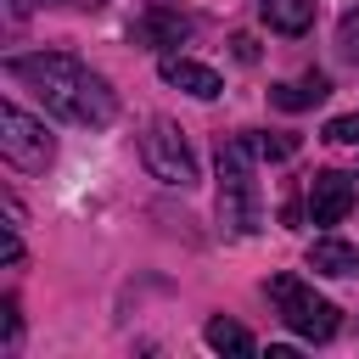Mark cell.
Returning <instances> with one entry per match:
<instances>
[{
	"mask_svg": "<svg viewBox=\"0 0 359 359\" xmlns=\"http://www.w3.org/2000/svg\"><path fill=\"white\" fill-rule=\"evenodd\" d=\"M140 163L151 168V180H163V185H196V157H191V146H185V135L168 123V118H151L146 123V135H140Z\"/></svg>",
	"mask_w": 359,
	"mask_h": 359,
	"instance_id": "cell-4",
	"label": "cell"
},
{
	"mask_svg": "<svg viewBox=\"0 0 359 359\" xmlns=\"http://www.w3.org/2000/svg\"><path fill=\"white\" fill-rule=\"evenodd\" d=\"M269 303L280 309V320H286L303 342H325V337H337V325H342V309H337L331 297H320L314 286H303L297 275H275V280H269Z\"/></svg>",
	"mask_w": 359,
	"mask_h": 359,
	"instance_id": "cell-3",
	"label": "cell"
},
{
	"mask_svg": "<svg viewBox=\"0 0 359 359\" xmlns=\"http://www.w3.org/2000/svg\"><path fill=\"white\" fill-rule=\"evenodd\" d=\"M6 73H11L17 84H28V90L45 101V112H56V118H67V123H79V129H107V123L118 118L112 84H107L101 73H90V67H84L79 56H67V50L11 56Z\"/></svg>",
	"mask_w": 359,
	"mask_h": 359,
	"instance_id": "cell-1",
	"label": "cell"
},
{
	"mask_svg": "<svg viewBox=\"0 0 359 359\" xmlns=\"http://www.w3.org/2000/svg\"><path fill=\"white\" fill-rule=\"evenodd\" d=\"M325 140H331V146H359V112L331 118V123H325Z\"/></svg>",
	"mask_w": 359,
	"mask_h": 359,
	"instance_id": "cell-13",
	"label": "cell"
},
{
	"mask_svg": "<svg viewBox=\"0 0 359 359\" xmlns=\"http://www.w3.org/2000/svg\"><path fill=\"white\" fill-rule=\"evenodd\" d=\"M309 269L314 275H331V280H348V275H359V247H348L337 236H320L309 247Z\"/></svg>",
	"mask_w": 359,
	"mask_h": 359,
	"instance_id": "cell-9",
	"label": "cell"
},
{
	"mask_svg": "<svg viewBox=\"0 0 359 359\" xmlns=\"http://www.w3.org/2000/svg\"><path fill=\"white\" fill-rule=\"evenodd\" d=\"M0 151H6V163H11V168H22V174H39V168L56 157V146H50L45 123H39V118H28L17 101H6V107H0Z\"/></svg>",
	"mask_w": 359,
	"mask_h": 359,
	"instance_id": "cell-5",
	"label": "cell"
},
{
	"mask_svg": "<svg viewBox=\"0 0 359 359\" xmlns=\"http://www.w3.org/2000/svg\"><path fill=\"white\" fill-rule=\"evenodd\" d=\"M337 45H342V56H353V62H359V6H348V11H342V22H337Z\"/></svg>",
	"mask_w": 359,
	"mask_h": 359,
	"instance_id": "cell-14",
	"label": "cell"
},
{
	"mask_svg": "<svg viewBox=\"0 0 359 359\" xmlns=\"http://www.w3.org/2000/svg\"><path fill=\"white\" fill-rule=\"evenodd\" d=\"M258 11L275 34H309V22H314V0H264Z\"/></svg>",
	"mask_w": 359,
	"mask_h": 359,
	"instance_id": "cell-11",
	"label": "cell"
},
{
	"mask_svg": "<svg viewBox=\"0 0 359 359\" xmlns=\"http://www.w3.org/2000/svg\"><path fill=\"white\" fill-rule=\"evenodd\" d=\"M157 73H163V84H174V90H185V95H196V101H213V95L224 90L219 73L202 67V62H191V56H163Z\"/></svg>",
	"mask_w": 359,
	"mask_h": 359,
	"instance_id": "cell-8",
	"label": "cell"
},
{
	"mask_svg": "<svg viewBox=\"0 0 359 359\" xmlns=\"http://www.w3.org/2000/svg\"><path fill=\"white\" fill-rule=\"evenodd\" d=\"M0 331H6V342H17V331H22V320H17V303H11V297L0 303Z\"/></svg>",
	"mask_w": 359,
	"mask_h": 359,
	"instance_id": "cell-16",
	"label": "cell"
},
{
	"mask_svg": "<svg viewBox=\"0 0 359 359\" xmlns=\"http://www.w3.org/2000/svg\"><path fill=\"white\" fill-rule=\"evenodd\" d=\"M348 208H353V174H342V168L314 174V185H309V219L314 224H342Z\"/></svg>",
	"mask_w": 359,
	"mask_h": 359,
	"instance_id": "cell-7",
	"label": "cell"
},
{
	"mask_svg": "<svg viewBox=\"0 0 359 359\" xmlns=\"http://www.w3.org/2000/svg\"><path fill=\"white\" fill-rule=\"evenodd\" d=\"M208 342L219 348V353H236V359H247V353H258V342L247 337V325H236V320H208Z\"/></svg>",
	"mask_w": 359,
	"mask_h": 359,
	"instance_id": "cell-12",
	"label": "cell"
},
{
	"mask_svg": "<svg viewBox=\"0 0 359 359\" xmlns=\"http://www.w3.org/2000/svg\"><path fill=\"white\" fill-rule=\"evenodd\" d=\"M252 151L258 140H224L219 146V219L236 236L258 230V185H252Z\"/></svg>",
	"mask_w": 359,
	"mask_h": 359,
	"instance_id": "cell-2",
	"label": "cell"
},
{
	"mask_svg": "<svg viewBox=\"0 0 359 359\" xmlns=\"http://www.w3.org/2000/svg\"><path fill=\"white\" fill-rule=\"evenodd\" d=\"M191 11H180L174 0H146V11L135 17V28H129V39L135 45H146V50H168V45H180V39H191Z\"/></svg>",
	"mask_w": 359,
	"mask_h": 359,
	"instance_id": "cell-6",
	"label": "cell"
},
{
	"mask_svg": "<svg viewBox=\"0 0 359 359\" xmlns=\"http://www.w3.org/2000/svg\"><path fill=\"white\" fill-rule=\"evenodd\" d=\"M331 95V79L325 73H303L297 84H269V101L280 107V112H303V107H320Z\"/></svg>",
	"mask_w": 359,
	"mask_h": 359,
	"instance_id": "cell-10",
	"label": "cell"
},
{
	"mask_svg": "<svg viewBox=\"0 0 359 359\" xmlns=\"http://www.w3.org/2000/svg\"><path fill=\"white\" fill-rule=\"evenodd\" d=\"M258 151H264L269 163H280V157H292V151H297V140H292V135H275V140L264 135V140H258Z\"/></svg>",
	"mask_w": 359,
	"mask_h": 359,
	"instance_id": "cell-15",
	"label": "cell"
}]
</instances>
